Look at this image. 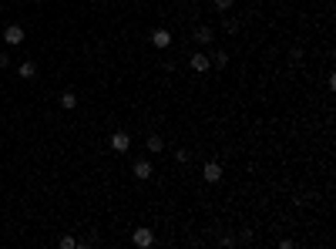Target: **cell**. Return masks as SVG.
<instances>
[{"label":"cell","instance_id":"cell-1","mask_svg":"<svg viewBox=\"0 0 336 249\" xmlns=\"http://www.w3.org/2000/svg\"><path fill=\"white\" fill-rule=\"evenodd\" d=\"M24 37H27V34H24V27H20V24H7V27H3V41H7L10 47L24 44Z\"/></svg>","mask_w":336,"mask_h":249},{"label":"cell","instance_id":"cell-2","mask_svg":"<svg viewBox=\"0 0 336 249\" xmlns=\"http://www.w3.org/2000/svg\"><path fill=\"white\" fill-rule=\"evenodd\" d=\"M108 145H111V152H118V155H124V152L131 148V135H128V131H115Z\"/></svg>","mask_w":336,"mask_h":249},{"label":"cell","instance_id":"cell-3","mask_svg":"<svg viewBox=\"0 0 336 249\" xmlns=\"http://www.w3.org/2000/svg\"><path fill=\"white\" fill-rule=\"evenodd\" d=\"M131 172H135V179H138V182H148V179H152V172H155V168H152V162H148V158H138Z\"/></svg>","mask_w":336,"mask_h":249},{"label":"cell","instance_id":"cell-4","mask_svg":"<svg viewBox=\"0 0 336 249\" xmlns=\"http://www.w3.org/2000/svg\"><path fill=\"white\" fill-rule=\"evenodd\" d=\"M152 44H155V47H161V51H165V47H172V31L155 27V31H152Z\"/></svg>","mask_w":336,"mask_h":249},{"label":"cell","instance_id":"cell-5","mask_svg":"<svg viewBox=\"0 0 336 249\" xmlns=\"http://www.w3.org/2000/svg\"><path fill=\"white\" fill-rule=\"evenodd\" d=\"M188 67H192L195 74H205V71H209V54H202V51H198V54H192Z\"/></svg>","mask_w":336,"mask_h":249},{"label":"cell","instance_id":"cell-6","mask_svg":"<svg viewBox=\"0 0 336 249\" xmlns=\"http://www.w3.org/2000/svg\"><path fill=\"white\" fill-rule=\"evenodd\" d=\"M155 243V236H152V229H145V226H141V229H135V246H141V249H148Z\"/></svg>","mask_w":336,"mask_h":249},{"label":"cell","instance_id":"cell-7","mask_svg":"<svg viewBox=\"0 0 336 249\" xmlns=\"http://www.w3.org/2000/svg\"><path fill=\"white\" fill-rule=\"evenodd\" d=\"M202 175H205V182H218V179H222V165H218V162H209V165L202 168Z\"/></svg>","mask_w":336,"mask_h":249},{"label":"cell","instance_id":"cell-8","mask_svg":"<svg viewBox=\"0 0 336 249\" xmlns=\"http://www.w3.org/2000/svg\"><path fill=\"white\" fill-rule=\"evenodd\" d=\"M215 34H212V27H195V44H209Z\"/></svg>","mask_w":336,"mask_h":249},{"label":"cell","instance_id":"cell-9","mask_svg":"<svg viewBox=\"0 0 336 249\" xmlns=\"http://www.w3.org/2000/svg\"><path fill=\"white\" fill-rule=\"evenodd\" d=\"M145 148H148V152H161V148H165V142H161L158 135H148V138H145Z\"/></svg>","mask_w":336,"mask_h":249},{"label":"cell","instance_id":"cell-10","mask_svg":"<svg viewBox=\"0 0 336 249\" xmlns=\"http://www.w3.org/2000/svg\"><path fill=\"white\" fill-rule=\"evenodd\" d=\"M61 108H67V111H71V108H78V94H74V91H64L61 94Z\"/></svg>","mask_w":336,"mask_h":249},{"label":"cell","instance_id":"cell-11","mask_svg":"<svg viewBox=\"0 0 336 249\" xmlns=\"http://www.w3.org/2000/svg\"><path fill=\"white\" fill-rule=\"evenodd\" d=\"M34 74H37V64H34V61H24V64H20V78H24V81H31Z\"/></svg>","mask_w":336,"mask_h":249},{"label":"cell","instance_id":"cell-12","mask_svg":"<svg viewBox=\"0 0 336 249\" xmlns=\"http://www.w3.org/2000/svg\"><path fill=\"white\" fill-rule=\"evenodd\" d=\"M212 7L218 10V14H229V10L236 7V0H212Z\"/></svg>","mask_w":336,"mask_h":249},{"label":"cell","instance_id":"cell-13","mask_svg":"<svg viewBox=\"0 0 336 249\" xmlns=\"http://www.w3.org/2000/svg\"><path fill=\"white\" fill-rule=\"evenodd\" d=\"M212 64H215V67H225V64H229V51H215Z\"/></svg>","mask_w":336,"mask_h":249},{"label":"cell","instance_id":"cell-14","mask_svg":"<svg viewBox=\"0 0 336 249\" xmlns=\"http://www.w3.org/2000/svg\"><path fill=\"white\" fill-rule=\"evenodd\" d=\"M78 246V239L74 236H61V249H74Z\"/></svg>","mask_w":336,"mask_h":249},{"label":"cell","instance_id":"cell-15","mask_svg":"<svg viewBox=\"0 0 336 249\" xmlns=\"http://www.w3.org/2000/svg\"><path fill=\"white\" fill-rule=\"evenodd\" d=\"M188 158H192V155H188V148H178V152H175V162H178V165H185Z\"/></svg>","mask_w":336,"mask_h":249},{"label":"cell","instance_id":"cell-16","mask_svg":"<svg viewBox=\"0 0 336 249\" xmlns=\"http://www.w3.org/2000/svg\"><path fill=\"white\" fill-rule=\"evenodd\" d=\"M225 31H229V34H239V21H232V17H225Z\"/></svg>","mask_w":336,"mask_h":249},{"label":"cell","instance_id":"cell-17","mask_svg":"<svg viewBox=\"0 0 336 249\" xmlns=\"http://www.w3.org/2000/svg\"><path fill=\"white\" fill-rule=\"evenodd\" d=\"M289 61L299 64V61H303V51H299V47H293V51H289Z\"/></svg>","mask_w":336,"mask_h":249},{"label":"cell","instance_id":"cell-18","mask_svg":"<svg viewBox=\"0 0 336 249\" xmlns=\"http://www.w3.org/2000/svg\"><path fill=\"white\" fill-rule=\"evenodd\" d=\"M0 67H10V58H7L3 51H0Z\"/></svg>","mask_w":336,"mask_h":249}]
</instances>
